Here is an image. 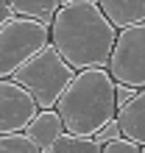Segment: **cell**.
Segmentation results:
<instances>
[{"label":"cell","instance_id":"obj_1","mask_svg":"<svg viewBox=\"0 0 145 153\" xmlns=\"http://www.w3.org/2000/svg\"><path fill=\"white\" fill-rule=\"evenodd\" d=\"M120 28L106 17L101 3H64L50 22V42L75 70L109 67Z\"/></svg>","mask_w":145,"mask_h":153},{"label":"cell","instance_id":"obj_2","mask_svg":"<svg viewBox=\"0 0 145 153\" xmlns=\"http://www.w3.org/2000/svg\"><path fill=\"white\" fill-rule=\"evenodd\" d=\"M114 84L117 81L109 67L78 70L75 78L70 81V86L64 89V95L56 103L67 131L95 137L112 117H117Z\"/></svg>","mask_w":145,"mask_h":153},{"label":"cell","instance_id":"obj_3","mask_svg":"<svg viewBox=\"0 0 145 153\" xmlns=\"http://www.w3.org/2000/svg\"><path fill=\"white\" fill-rule=\"evenodd\" d=\"M78 70L59 53L56 45H48L36 53L34 59H28L25 64L11 75L17 84H22L28 92L36 97L39 109H56L59 97L64 95V89L70 86V81L75 78Z\"/></svg>","mask_w":145,"mask_h":153},{"label":"cell","instance_id":"obj_4","mask_svg":"<svg viewBox=\"0 0 145 153\" xmlns=\"http://www.w3.org/2000/svg\"><path fill=\"white\" fill-rule=\"evenodd\" d=\"M50 45V25L14 14L0 25V78H11L28 59Z\"/></svg>","mask_w":145,"mask_h":153},{"label":"cell","instance_id":"obj_5","mask_svg":"<svg viewBox=\"0 0 145 153\" xmlns=\"http://www.w3.org/2000/svg\"><path fill=\"white\" fill-rule=\"evenodd\" d=\"M109 70L114 81L131 84L137 89L145 86V20L120 28L109 59Z\"/></svg>","mask_w":145,"mask_h":153},{"label":"cell","instance_id":"obj_6","mask_svg":"<svg viewBox=\"0 0 145 153\" xmlns=\"http://www.w3.org/2000/svg\"><path fill=\"white\" fill-rule=\"evenodd\" d=\"M36 111L39 103L22 84H17L14 78H0V134L25 131Z\"/></svg>","mask_w":145,"mask_h":153},{"label":"cell","instance_id":"obj_7","mask_svg":"<svg viewBox=\"0 0 145 153\" xmlns=\"http://www.w3.org/2000/svg\"><path fill=\"white\" fill-rule=\"evenodd\" d=\"M25 131H28V137L39 145L42 153H50L53 142L67 131V125H64V120H61L59 109H39L36 117L28 123V128H25Z\"/></svg>","mask_w":145,"mask_h":153},{"label":"cell","instance_id":"obj_8","mask_svg":"<svg viewBox=\"0 0 145 153\" xmlns=\"http://www.w3.org/2000/svg\"><path fill=\"white\" fill-rule=\"evenodd\" d=\"M117 120H120V128H123L126 137H131L140 145H145V86L137 92V97L131 103H126L117 111Z\"/></svg>","mask_w":145,"mask_h":153},{"label":"cell","instance_id":"obj_9","mask_svg":"<svg viewBox=\"0 0 145 153\" xmlns=\"http://www.w3.org/2000/svg\"><path fill=\"white\" fill-rule=\"evenodd\" d=\"M98 3L117 28L145 20V0H98Z\"/></svg>","mask_w":145,"mask_h":153},{"label":"cell","instance_id":"obj_10","mask_svg":"<svg viewBox=\"0 0 145 153\" xmlns=\"http://www.w3.org/2000/svg\"><path fill=\"white\" fill-rule=\"evenodd\" d=\"M101 150H103V145L95 137L72 134V131H64L50 148V153H101Z\"/></svg>","mask_w":145,"mask_h":153},{"label":"cell","instance_id":"obj_11","mask_svg":"<svg viewBox=\"0 0 145 153\" xmlns=\"http://www.w3.org/2000/svg\"><path fill=\"white\" fill-rule=\"evenodd\" d=\"M14 8V14H22V17H34L39 22H53L61 0H8Z\"/></svg>","mask_w":145,"mask_h":153},{"label":"cell","instance_id":"obj_12","mask_svg":"<svg viewBox=\"0 0 145 153\" xmlns=\"http://www.w3.org/2000/svg\"><path fill=\"white\" fill-rule=\"evenodd\" d=\"M39 145L28 137V131H8L0 134V153H36Z\"/></svg>","mask_w":145,"mask_h":153},{"label":"cell","instance_id":"obj_13","mask_svg":"<svg viewBox=\"0 0 145 153\" xmlns=\"http://www.w3.org/2000/svg\"><path fill=\"white\" fill-rule=\"evenodd\" d=\"M103 153H142V145L131 137H117V139H109L103 145Z\"/></svg>","mask_w":145,"mask_h":153},{"label":"cell","instance_id":"obj_14","mask_svg":"<svg viewBox=\"0 0 145 153\" xmlns=\"http://www.w3.org/2000/svg\"><path fill=\"white\" fill-rule=\"evenodd\" d=\"M137 92H140L137 86H131V84H123V81H117V84H114V100H117V111H120L126 103H131L134 97H137Z\"/></svg>","mask_w":145,"mask_h":153},{"label":"cell","instance_id":"obj_15","mask_svg":"<svg viewBox=\"0 0 145 153\" xmlns=\"http://www.w3.org/2000/svg\"><path fill=\"white\" fill-rule=\"evenodd\" d=\"M117 137H123V128H120V120H117V117H112V120L95 134V139L101 142V145H106L109 139H117Z\"/></svg>","mask_w":145,"mask_h":153},{"label":"cell","instance_id":"obj_16","mask_svg":"<svg viewBox=\"0 0 145 153\" xmlns=\"http://www.w3.org/2000/svg\"><path fill=\"white\" fill-rule=\"evenodd\" d=\"M8 17H14V8H11V3H8V0H0V25H3Z\"/></svg>","mask_w":145,"mask_h":153},{"label":"cell","instance_id":"obj_17","mask_svg":"<svg viewBox=\"0 0 145 153\" xmlns=\"http://www.w3.org/2000/svg\"><path fill=\"white\" fill-rule=\"evenodd\" d=\"M64 3H78V0H61V6ZM89 3H98V0H89Z\"/></svg>","mask_w":145,"mask_h":153},{"label":"cell","instance_id":"obj_18","mask_svg":"<svg viewBox=\"0 0 145 153\" xmlns=\"http://www.w3.org/2000/svg\"><path fill=\"white\" fill-rule=\"evenodd\" d=\"M142 153H145V145H142Z\"/></svg>","mask_w":145,"mask_h":153}]
</instances>
